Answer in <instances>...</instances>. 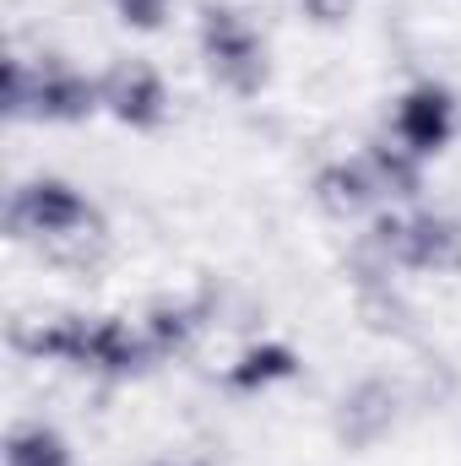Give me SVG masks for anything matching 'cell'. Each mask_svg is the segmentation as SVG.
<instances>
[{
	"label": "cell",
	"instance_id": "6da1fadb",
	"mask_svg": "<svg viewBox=\"0 0 461 466\" xmlns=\"http://www.w3.org/2000/svg\"><path fill=\"white\" fill-rule=\"evenodd\" d=\"M201 49H207L212 76L223 87H233V93H255L266 82V49H261L255 27L229 5H207L201 11Z\"/></svg>",
	"mask_w": 461,
	"mask_h": 466
},
{
	"label": "cell",
	"instance_id": "7a4b0ae2",
	"mask_svg": "<svg viewBox=\"0 0 461 466\" xmlns=\"http://www.w3.org/2000/svg\"><path fill=\"white\" fill-rule=\"evenodd\" d=\"M11 115H38V119H82L98 104V82H82L71 66H11L5 76Z\"/></svg>",
	"mask_w": 461,
	"mask_h": 466
},
{
	"label": "cell",
	"instance_id": "3957f363",
	"mask_svg": "<svg viewBox=\"0 0 461 466\" xmlns=\"http://www.w3.org/2000/svg\"><path fill=\"white\" fill-rule=\"evenodd\" d=\"M93 223V207L60 185V179H33L11 196V228L16 233H44V238H66V233H82Z\"/></svg>",
	"mask_w": 461,
	"mask_h": 466
},
{
	"label": "cell",
	"instance_id": "277c9868",
	"mask_svg": "<svg viewBox=\"0 0 461 466\" xmlns=\"http://www.w3.org/2000/svg\"><path fill=\"white\" fill-rule=\"evenodd\" d=\"M98 104H104L115 119L136 125V130H147V125H158V119L169 115V93H163L158 71L141 66V60H119V66L104 71V82H98Z\"/></svg>",
	"mask_w": 461,
	"mask_h": 466
},
{
	"label": "cell",
	"instance_id": "5b68a950",
	"mask_svg": "<svg viewBox=\"0 0 461 466\" xmlns=\"http://www.w3.org/2000/svg\"><path fill=\"white\" fill-rule=\"evenodd\" d=\"M380 249L396 255L402 266H435V271H456L461 266V228L446 218H418V223H380Z\"/></svg>",
	"mask_w": 461,
	"mask_h": 466
},
{
	"label": "cell",
	"instance_id": "8992f818",
	"mask_svg": "<svg viewBox=\"0 0 461 466\" xmlns=\"http://www.w3.org/2000/svg\"><path fill=\"white\" fill-rule=\"evenodd\" d=\"M451 130H456V104H451L446 87L424 82V87H413V93L402 98V109H396V141H402L413 157H435V152L451 141Z\"/></svg>",
	"mask_w": 461,
	"mask_h": 466
},
{
	"label": "cell",
	"instance_id": "52a82bcc",
	"mask_svg": "<svg viewBox=\"0 0 461 466\" xmlns=\"http://www.w3.org/2000/svg\"><path fill=\"white\" fill-rule=\"evenodd\" d=\"M391 390L380 385V380H364L353 396L343 401V418H337V429H343V440L353 445H369V440H380L385 429H391Z\"/></svg>",
	"mask_w": 461,
	"mask_h": 466
},
{
	"label": "cell",
	"instance_id": "ba28073f",
	"mask_svg": "<svg viewBox=\"0 0 461 466\" xmlns=\"http://www.w3.org/2000/svg\"><path fill=\"white\" fill-rule=\"evenodd\" d=\"M380 190H385V185L374 179L369 163H337V168L321 174V201H326L332 212H364Z\"/></svg>",
	"mask_w": 461,
	"mask_h": 466
},
{
	"label": "cell",
	"instance_id": "9c48e42d",
	"mask_svg": "<svg viewBox=\"0 0 461 466\" xmlns=\"http://www.w3.org/2000/svg\"><path fill=\"white\" fill-rule=\"evenodd\" d=\"M293 374V352L288 348H250L233 363V385L255 390V385H271V380H288Z\"/></svg>",
	"mask_w": 461,
	"mask_h": 466
},
{
	"label": "cell",
	"instance_id": "30bf717a",
	"mask_svg": "<svg viewBox=\"0 0 461 466\" xmlns=\"http://www.w3.org/2000/svg\"><path fill=\"white\" fill-rule=\"evenodd\" d=\"M11 466H66V451L49 429H22L11 440Z\"/></svg>",
	"mask_w": 461,
	"mask_h": 466
},
{
	"label": "cell",
	"instance_id": "8fae6325",
	"mask_svg": "<svg viewBox=\"0 0 461 466\" xmlns=\"http://www.w3.org/2000/svg\"><path fill=\"white\" fill-rule=\"evenodd\" d=\"M119 16L130 27H158L163 22V0H119Z\"/></svg>",
	"mask_w": 461,
	"mask_h": 466
},
{
	"label": "cell",
	"instance_id": "7c38bea8",
	"mask_svg": "<svg viewBox=\"0 0 461 466\" xmlns=\"http://www.w3.org/2000/svg\"><path fill=\"white\" fill-rule=\"evenodd\" d=\"M299 5H304L315 22H326V27H332V22H343L347 11H353V0H299Z\"/></svg>",
	"mask_w": 461,
	"mask_h": 466
}]
</instances>
